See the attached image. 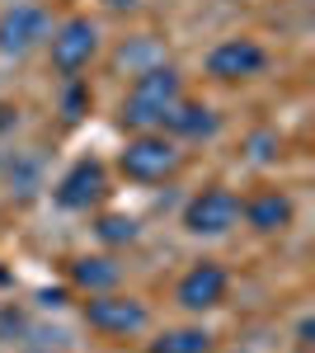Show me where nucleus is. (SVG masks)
Here are the masks:
<instances>
[{"mask_svg":"<svg viewBox=\"0 0 315 353\" xmlns=\"http://www.w3.org/2000/svg\"><path fill=\"white\" fill-rule=\"evenodd\" d=\"M71 278H76V288H85V292L94 297V292H113L123 273H118L113 259H76V264H71Z\"/></svg>","mask_w":315,"mask_h":353,"instance_id":"f8f14e48","label":"nucleus"},{"mask_svg":"<svg viewBox=\"0 0 315 353\" xmlns=\"http://www.w3.org/2000/svg\"><path fill=\"white\" fill-rule=\"evenodd\" d=\"M296 353H306V349H296Z\"/></svg>","mask_w":315,"mask_h":353,"instance_id":"f3484780","label":"nucleus"},{"mask_svg":"<svg viewBox=\"0 0 315 353\" xmlns=\"http://www.w3.org/2000/svg\"><path fill=\"white\" fill-rule=\"evenodd\" d=\"M268 66V52H263L254 38H226L207 52V76L212 81H250Z\"/></svg>","mask_w":315,"mask_h":353,"instance_id":"0eeeda50","label":"nucleus"},{"mask_svg":"<svg viewBox=\"0 0 315 353\" xmlns=\"http://www.w3.org/2000/svg\"><path fill=\"white\" fill-rule=\"evenodd\" d=\"M104 193H108L104 165L99 161H76L66 174H61V184H57V203L71 208V212H85V208H94Z\"/></svg>","mask_w":315,"mask_h":353,"instance_id":"1a4fd4ad","label":"nucleus"},{"mask_svg":"<svg viewBox=\"0 0 315 353\" xmlns=\"http://www.w3.org/2000/svg\"><path fill=\"white\" fill-rule=\"evenodd\" d=\"M85 325L108 334V339H128V334H141L151 325V311L136 297H123V292H94L85 301Z\"/></svg>","mask_w":315,"mask_h":353,"instance_id":"7ed1b4c3","label":"nucleus"},{"mask_svg":"<svg viewBox=\"0 0 315 353\" xmlns=\"http://www.w3.org/2000/svg\"><path fill=\"white\" fill-rule=\"evenodd\" d=\"M160 132H170V137H212L216 132V113H212L207 104H188V99H179V104L170 109V118H165Z\"/></svg>","mask_w":315,"mask_h":353,"instance_id":"9b49d317","label":"nucleus"},{"mask_svg":"<svg viewBox=\"0 0 315 353\" xmlns=\"http://www.w3.org/2000/svg\"><path fill=\"white\" fill-rule=\"evenodd\" d=\"M226 292H231V278H226L221 264H212V259L193 264V269L179 278V306H184V311H212V306L226 301Z\"/></svg>","mask_w":315,"mask_h":353,"instance_id":"6e6552de","label":"nucleus"},{"mask_svg":"<svg viewBox=\"0 0 315 353\" xmlns=\"http://www.w3.org/2000/svg\"><path fill=\"white\" fill-rule=\"evenodd\" d=\"M311 334H315V321L306 316V321L296 325V344H301V349H311Z\"/></svg>","mask_w":315,"mask_h":353,"instance_id":"2eb2a0df","label":"nucleus"},{"mask_svg":"<svg viewBox=\"0 0 315 353\" xmlns=\"http://www.w3.org/2000/svg\"><path fill=\"white\" fill-rule=\"evenodd\" d=\"M99 236H104V241H136V221L132 217H104L99 221Z\"/></svg>","mask_w":315,"mask_h":353,"instance_id":"4468645a","label":"nucleus"},{"mask_svg":"<svg viewBox=\"0 0 315 353\" xmlns=\"http://www.w3.org/2000/svg\"><path fill=\"white\" fill-rule=\"evenodd\" d=\"M179 99H184L179 71L174 66H146V71H136L128 99H123V128H132V132H160Z\"/></svg>","mask_w":315,"mask_h":353,"instance_id":"f257e3e1","label":"nucleus"},{"mask_svg":"<svg viewBox=\"0 0 315 353\" xmlns=\"http://www.w3.org/2000/svg\"><path fill=\"white\" fill-rule=\"evenodd\" d=\"M179 161H184V151L165 132H136L123 146V174L132 184H160V179H170L179 170Z\"/></svg>","mask_w":315,"mask_h":353,"instance_id":"f03ea898","label":"nucleus"},{"mask_svg":"<svg viewBox=\"0 0 315 353\" xmlns=\"http://www.w3.org/2000/svg\"><path fill=\"white\" fill-rule=\"evenodd\" d=\"M52 38V14L43 10V5H10L5 14H0V52L5 57H24L33 52L38 43H48Z\"/></svg>","mask_w":315,"mask_h":353,"instance_id":"39448f33","label":"nucleus"},{"mask_svg":"<svg viewBox=\"0 0 315 353\" xmlns=\"http://www.w3.org/2000/svg\"><path fill=\"white\" fill-rule=\"evenodd\" d=\"M151 353H212V334L198 325L170 330V334H160L156 344H151Z\"/></svg>","mask_w":315,"mask_h":353,"instance_id":"ddd939ff","label":"nucleus"},{"mask_svg":"<svg viewBox=\"0 0 315 353\" xmlns=\"http://www.w3.org/2000/svg\"><path fill=\"white\" fill-rule=\"evenodd\" d=\"M48 48H52V66L61 76H80V71L94 61V52H99V28L90 24L85 14H76V19H66V24L52 28Z\"/></svg>","mask_w":315,"mask_h":353,"instance_id":"20e7f679","label":"nucleus"},{"mask_svg":"<svg viewBox=\"0 0 315 353\" xmlns=\"http://www.w3.org/2000/svg\"><path fill=\"white\" fill-rule=\"evenodd\" d=\"M104 5H113V10H132L136 0H104Z\"/></svg>","mask_w":315,"mask_h":353,"instance_id":"dca6fc26","label":"nucleus"},{"mask_svg":"<svg viewBox=\"0 0 315 353\" xmlns=\"http://www.w3.org/2000/svg\"><path fill=\"white\" fill-rule=\"evenodd\" d=\"M236 221H240V198L231 189H221V184L193 193L184 208V226L193 236H226Z\"/></svg>","mask_w":315,"mask_h":353,"instance_id":"423d86ee","label":"nucleus"},{"mask_svg":"<svg viewBox=\"0 0 315 353\" xmlns=\"http://www.w3.org/2000/svg\"><path fill=\"white\" fill-rule=\"evenodd\" d=\"M240 212H245V221H250L259 236H273V231L292 226V198L278 193V189H268V193H259V198H250Z\"/></svg>","mask_w":315,"mask_h":353,"instance_id":"9d476101","label":"nucleus"}]
</instances>
